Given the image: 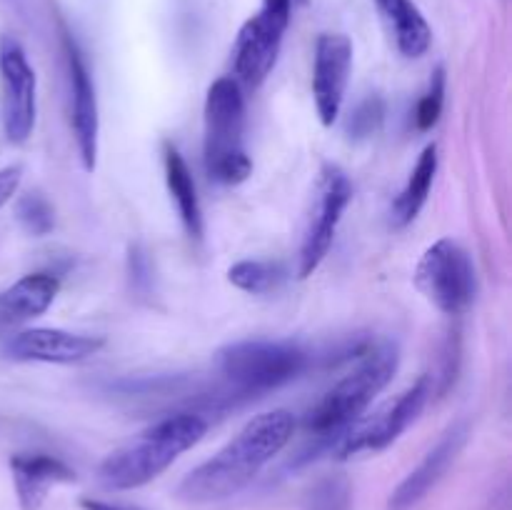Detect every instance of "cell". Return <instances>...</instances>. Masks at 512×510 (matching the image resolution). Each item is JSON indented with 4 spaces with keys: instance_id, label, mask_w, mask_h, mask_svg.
I'll return each mask as SVG.
<instances>
[{
    "instance_id": "6da1fadb",
    "label": "cell",
    "mask_w": 512,
    "mask_h": 510,
    "mask_svg": "<svg viewBox=\"0 0 512 510\" xmlns=\"http://www.w3.org/2000/svg\"><path fill=\"white\" fill-rule=\"evenodd\" d=\"M295 418L278 408L255 415L225 448L190 470L178 495L188 503H220L248 488L260 470L293 440Z\"/></svg>"
},
{
    "instance_id": "7a4b0ae2",
    "label": "cell",
    "mask_w": 512,
    "mask_h": 510,
    "mask_svg": "<svg viewBox=\"0 0 512 510\" xmlns=\"http://www.w3.org/2000/svg\"><path fill=\"white\" fill-rule=\"evenodd\" d=\"M398 363L400 355L393 343H378L363 350L360 363L345 378H340L305 418V428L315 440V448L305 453V460H310V455L320 453L323 448L333 453L335 443L343 438L345 430L358 423L375 395L388 388Z\"/></svg>"
},
{
    "instance_id": "3957f363",
    "label": "cell",
    "mask_w": 512,
    "mask_h": 510,
    "mask_svg": "<svg viewBox=\"0 0 512 510\" xmlns=\"http://www.w3.org/2000/svg\"><path fill=\"white\" fill-rule=\"evenodd\" d=\"M208 423L195 413H175L158 420L130 443L120 445L98 468V480L108 490L143 488L163 475L185 450L198 445Z\"/></svg>"
},
{
    "instance_id": "277c9868",
    "label": "cell",
    "mask_w": 512,
    "mask_h": 510,
    "mask_svg": "<svg viewBox=\"0 0 512 510\" xmlns=\"http://www.w3.org/2000/svg\"><path fill=\"white\" fill-rule=\"evenodd\" d=\"M205 170L220 185H240L253 175L245 150V95L233 75L218 78L205 95Z\"/></svg>"
},
{
    "instance_id": "5b68a950",
    "label": "cell",
    "mask_w": 512,
    "mask_h": 510,
    "mask_svg": "<svg viewBox=\"0 0 512 510\" xmlns=\"http://www.w3.org/2000/svg\"><path fill=\"white\" fill-rule=\"evenodd\" d=\"M310 355L293 340H238L218 350V370L238 393L263 395L293 383Z\"/></svg>"
},
{
    "instance_id": "8992f818",
    "label": "cell",
    "mask_w": 512,
    "mask_h": 510,
    "mask_svg": "<svg viewBox=\"0 0 512 510\" xmlns=\"http://www.w3.org/2000/svg\"><path fill=\"white\" fill-rule=\"evenodd\" d=\"M420 293L445 315H460L473 305L478 293V275L468 250L453 238H440L430 245L415 268Z\"/></svg>"
},
{
    "instance_id": "52a82bcc",
    "label": "cell",
    "mask_w": 512,
    "mask_h": 510,
    "mask_svg": "<svg viewBox=\"0 0 512 510\" xmlns=\"http://www.w3.org/2000/svg\"><path fill=\"white\" fill-rule=\"evenodd\" d=\"M433 395V380L430 375H420L413 385L403 390L395 400H390L375 418L358 420L343 433V438L335 443L333 453L338 460H350L363 453H380L390 448L428 405Z\"/></svg>"
},
{
    "instance_id": "ba28073f",
    "label": "cell",
    "mask_w": 512,
    "mask_h": 510,
    "mask_svg": "<svg viewBox=\"0 0 512 510\" xmlns=\"http://www.w3.org/2000/svg\"><path fill=\"white\" fill-rule=\"evenodd\" d=\"M295 0H263L258 13L240 28L233 48L235 80L260 88L278 63Z\"/></svg>"
},
{
    "instance_id": "9c48e42d",
    "label": "cell",
    "mask_w": 512,
    "mask_h": 510,
    "mask_svg": "<svg viewBox=\"0 0 512 510\" xmlns=\"http://www.w3.org/2000/svg\"><path fill=\"white\" fill-rule=\"evenodd\" d=\"M0 88L5 135L13 145L28 143L38 115V75L13 35L0 38Z\"/></svg>"
},
{
    "instance_id": "30bf717a",
    "label": "cell",
    "mask_w": 512,
    "mask_h": 510,
    "mask_svg": "<svg viewBox=\"0 0 512 510\" xmlns=\"http://www.w3.org/2000/svg\"><path fill=\"white\" fill-rule=\"evenodd\" d=\"M350 200H353V183L345 175V170L338 168V165H325L323 173H320L313 218H310L303 245H300L298 275L303 280L310 278L323 265V260L328 258Z\"/></svg>"
},
{
    "instance_id": "8fae6325",
    "label": "cell",
    "mask_w": 512,
    "mask_h": 510,
    "mask_svg": "<svg viewBox=\"0 0 512 510\" xmlns=\"http://www.w3.org/2000/svg\"><path fill=\"white\" fill-rule=\"evenodd\" d=\"M65 65H68V88H70V125H73L75 148H78L80 163L88 173L98 165L100 150V108L95 80L85 63L83 50L78 48L68 33L63 35Z\"/></svg>"
},
{
    "instance_id": "7c38bea8",
    "label": "cell",
    "mask_w": 512,
    "mask_h": 510,
    "mask_svg": "<svg viewBox=\"0 0 512 510\" xmlns=\"http://www.w3.org/2000/svg\"><path fill=\"white\" fill-rule=\"evenodd\" d=\"M105 340L100 335L73 333L63 328H25L15 330L3 343L5 358L15 363L73 365L100 353Z\"/></svg>"
},
{
    "instance_id": "4fadbf2b",
    "label": "cell",
    "mask_w": 512,
    "mask_h": 510,
    "mask_svg": "<svg viewBox=\"0 0 512 510\" xmlns=\"http://www.w3.org/2000/svg\"><path fill=\"white\" fill-rule=\"evenodd\" d=\"M350 70H353V40L343 33L320 35L315 40L313 100L325 128H330L343 110Z\"/></svg>"
},
{
    "instance_id": "5bb4252c",
    "label": "cell",
    "mask_w": 512,
    "mask_h": 510,
    "mask_svg": "<svg viewBox=\"0 0 512 510\" xmlns=\"http://www.w3.org/2000/svg\"><path fill=\"white\" fill-rule=\"evenodd\" d=\"M470 428L465 420L450 425L443 435H440L438 443L425 453V458L420 460L418 468H413L408 473V478L393 490L388 500V510H413L435 485L443 480V475L448 473L450 465L458 460V455L463 453L465 443H468Z\"/></svg>"
},
{
    "instance_id": "9a60e30c",
    "label": "cell",
    "mask_w": 512,
    "mask_h": 510,
    "mask_svg": "<svg viewBox=\"0 0 512 510\" xmlns=\"http://www.w3.org/2000/svg\"><path fill=\"white\" fill-rule=\"evenodd\" d=\"M60 293V280L53 273H30L0 290V338L15 333L28 320L40 318Z\"/></svg>"
},
{
    "instance_id": "2e32d148",
    "label": "cell",
    "mask_w": 512,
    "mask_h": 510,
    "mask_svg": "<svg viewBox=\"0 0 512 510\" xmlns=\"http://www.w3.org/2000/svg\"><path fill=\"white\" fill-rule=\"evenodd\" d=\"M10 473H13L20 510H40L50 488L75 480V470L48 453L13 455L10 458Z\"/></svg>"
},
{
    "instance_id": "e0dca14e",
    "label": "cell",
    "mask_w": 512,
    "mask_h": 510,
    "mask_svg": "<svg viewBox=\"0 0 512 510\" xmlns=\"http://www.w3.org/2000/svg\"><path fill=\"white\" fill-rule=\"evenodd\" d=\"M385 25L393 33L395 48L405 58H423L433 45V28L413 0H375Z\"/></svg>"
},
{
    "instance_id": "ac0fdd59",
    "label": "cell",
    "mask_w": 512,
    "mask_h": 510,
    "mask_svg": "<svg viewBox=\"0 0 512 510\" xmlns=\"http://www.w3.org/2000/svg\"><path fill=\"white\" fill-rule=\"evenodd\" d=\"M163 165H165V185H168V193L173 198L175 208H178L180 220H183V228L190 238L200 240L205 233V220H203V208H200L198 188H195L193 173H190L188 163L180 155V150L175 145L165 143L163 150Z\"/></svg>"
},
{
    "instance_id": "d6986e66",
    "label": "cell",
    "mask_w": 512,
    "mask_h": 510,
    "mask_svg": "<svg viewBox=\"0 0 512 510\" xmlns=\"http://www.w3.org/2000/svg\"><path fill=\"white\" fill-rule=\"evenodd\" d=\"M440 155L438 145L430 143L425 145L423 153L418 155V163L410 170V178L405 183V188L400 190L398 198L393 200V208H390V215H393L395 228H405V225L413 223L420 215V210L425 208L430 198V190H433L435 175H438Z\"/></svg>"
},
{
    "instance_id": "ffe728a7",
    "label": "cell",
    "mask_w": 512,
    "mask_h": 510,
    "mask_svg": "<svg viewBox=\"0 0 512 510\" xmlns=\"http://www.w3.org/2000/svg\"><path fill=\"white\" fill-rule=\"evenodd\" d=\"M283 278V265L273 263V260H240L228 270L230 285L250 295L270 293L283 283Z\"/></svg>"
},
{
    "instance_id": "44dd1931",
    "label": "cell",
    "mask_w": 512,
    "mask_h": 510,
    "mask_svg": "<svg viewBox=\"0 0 512 510\" xmlns=\"http://www.w3.org/2000/svg\"><path fill=\"white\" fill-rule=\"evenodd\" d=\"M303 510H353V483L348 475L335 473L320 478L305 493Z\"/></svg>"
},
{
    "instance_id": "7402d4cb",
    "label": "cell",
    "mask_w": 512,
    "mask_h": 510,
    "mask_svg": "<svg viewBox=\"0 0 512 510\" xmlns=\"http://www.w3.org/2000/svg\"><path fill=\"white\" fill-rule=\"evenodd\" d=\"M15 215H18V223L23 225L25 233L33 235V238H45L55 228L53 203L40 193L23 195L15 205Z\"/></svg>"
},
{
    "instance_id": "603a6c76",
    "label": "cell",
    "mask_w": 512,
    "mask_h": 510,
    "mask_svg": "<svg viewBox=\"0 0 512 510\" xmlns=\"http://www.w3.org/2000/svg\"><path fill=\"white\" fill-rule=\"evenodd\" d=\"M385 123V100L380 95H368L353 108L348 118V135L353 140H368L380 133Z\"/></svg>"
},
{
    "instance_id": "cb8c5ba5",
    "label": "cell",
    "mask_w": 512,
    "mask_h": 510,
    "mask_svg": "<svg viewBox=\"0 0 512 510\" xmlns=\"http://www.w3.org/2000/svg\"><path fill=\"white\" fill-rule=\"evenodd\" d=\"M445 105V68L433 70V78H430L428 90H425L423 98L418 100V108H415V128L428 133L438 125L440 115H443Z\"/></svg>"
},
{
    "instance_id": "d4e9b609",
    "label": "cell",
    "mask_w": 512,
    "mask_h": 510,
    "mask_svg": "<svg viewBox=\"0 0 512 510\" xmlns=\"http://www.w3.org/2000/svg\"><path fill=\"white\" fill-rule=\"evenodd\" d=\"M128 273H130V288L135 293H148L153 288V265H150V255L143 245H133L128 253Z\"/></svg>"
},
{
    "instance_id": "484cf974",
    "label": "cell",
    "mask_w": 512,
    "mask_h": 510,
    "mask_svg": "<svg viewBox=\"0 0 512 510\" xmlns=\"http://www.w3.org/2000/svg\"><path fill=\"white\" fill-rule=\"evenodd\" d=\"M20 180H23V168L20 165H8V168L0 170V208L13 200V195L20 188Z\"/></svg>"
},
{
    "instance_id": "4316f807",
    "label": "cell",
    "mask_w": 512,
    "mask_h": 510,
    "mask_svg": "<svg viewBox=\"0 0 512 510\" xmlns=\"http://www.w3.org/2000/svg\"><path fill=\"white\" fill-rule=\"evenodd\" d=\"M80 508L83 510H130V508H123V505L105 503V500H95V498H83L80 500Z\"/></svg>"
}]
</instances>
